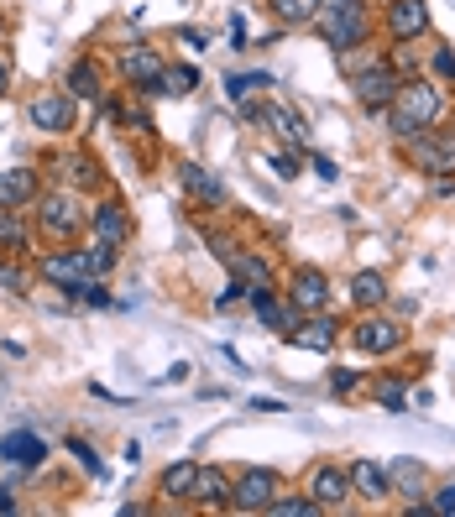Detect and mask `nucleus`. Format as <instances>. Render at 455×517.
Instances as JSON below:
<instances>
[{"mask_svg": "<svg viewBox=\"0 0 455 517\" xmlns=\"http://www.w3.org/2000/svg\"><path fill=\"white\" fill-rule=\"evenodd\" d=\"M382 121H388L393 141L403 147L408 136H419L429 126H440L445 121V89L429 79V74H414V79H403L398 94H393V105L382 110Z\"/></svg>", "mask_w": 455, "mask_h": 517, "instance_id": "f257e3e1", "label": "nucleus"}, {"mask_svg": "<svg viewBox=\"0 0 455 517\" xmlns=\"http://www.w3.org/2000/svg\"><path fill=\"white\" fill-rule=\"evenodd\" d=\"M32 220H37V230L48 235V241H58V246H74L79 235L89 230V209H84V194L79 188H42V194L32 199Z\"/></svg>", "mask_w": 455, "mask_h": 517, "instance_id": "f03ea898", "label": "nucleus"}, {"mask_svg": "<svg viewBox=\"0 0 455 517\" xmlns=\"http://www.w3.org/2000/svg\"><path fill=\"white\" fill-rule=\"evenodd\" d=\"M403 157H408V168L424 173V178H455V126H429L419 136H408L403 141Z\"/></svg>", "mask_w": 455, "mask_h": 517, "instance_id": "7ed1b4c3", "label": "nucleus"}, {"mask_svg": "<svg viewBox=\"0 0 455 517\" xmlns=\"http://www.w3.org/2000/svg\"><path fill=\"white\" fill-rule=\"evenodd\" d=\"M346 335H351V345L361 350V356H377V361L382 356H398V350L408 345V329L398 319H388L382 309H361Z\"/></svg>", "mask_w": 455, "mask_h": 517, "instance_id": "20e7f679", "label": "nucleus"}, {"mask_svg": "<svg viewBox=\"0 0 455 517\" xmlns=\"http://www.w3.org/2000/svg\"><path fill=\"white\" fill-rule=\"evenodd\" d=\"M37 277L48 282V288L68 293V298H84V288H89V282H100L95 272H89V262H84V251H79V246L42 251V256H37Z\"/></svg>", "mask_w": 455, "mask_h": 517, "instance_id": "39448f33", "label": "nucleus"}, {"mask_svg": "<svg viewBox=\"0 0 455 517\" xmlns=\"http://www.w3.org/2000/svg\"><path fill=\"white\" fill-rule=\"evenodd\" d=\"M215 256L225 267H231V282H241V293L246 298H262V293H278V272H272V262L262 251H241V246H231V241H220L215 246Z\"/></svg>", "mask_w": 455, "mask_h": 517, "instance_id": "423d86ee", "label": "nucleus"}, {"mask_svg": "<svg viewBox=\"0 0 455 517\" xmlns=\"http://www.w3.org/2000/svg\"><path fill=\"white\" fill-rule=\"evenodd\" d=\"M314 21H320L330 53H356V47L372 42V11H367V0H361V6H346V11H330V16H314Z\"/></svg>", "mask_w": 455, "mask_h": 517, "instance_id": "0eeeda50", "label": "nucleus"}, {"mask_svg": "<svg viewBox=\"0 0 455 517\" xmlns=\"http://www.w3.org/2000/svg\"><path fill=\"white\" fill-rule=\"evenodd\" d=\"M283 298L293 303V309H299V319H304V314H325L330 303H335V282H330V272H325V267L304 262V267H293Z\"/></svg>", "mask_w": 455, "mask_h": 517, "instance_id": "6e6552de", "label": "nucleus"}, {"mask_svg": "<svg viewBox=\"0 0 455 517\" xmlns=\"http://www.w3.org/2000/svg\"><path fill=\"white\" fill-rule=\"evenodd\" d=\"M27 121L42 131V136H68L79 126V100L68 89H48V94H32L27 100Z\"/></svg>", "mask_w": 455, "mask_h": 517, "instance_id": "1a4fd4ad", "label": "nucleus"}, {"mask_svg": "<svg viewBox=\"0 0 455 517\" xmlns=\"http://www.w3.org/2000/svg\"><path fill=\"white\" fill-rule=\"evenodd\" d=\"M398 74L388 68V58H377V63H367V68H356L351 74V94H356V105L367 110V115H382L393 105V94H398Z\"/></svg>", "mask_w": 455, "mask_h": 517, "instance_id": "9d476101", "label": "nucleus"}, {"mask_svg": "<svg viewBox=\"0 0 455 517\" xmlns=\"http://www.w3.org/2000/svg\"><path fill=\"white\" fill-rule=\"evenodd\" d=\"M278 491H283V476H278V470H267V465L241 470V476L231 481V507H225V512H267Z\"/></svg>", "mask_w": 455, "mask_h": 517, "instance_id": "9b49d317", "label": "nucleus"}, {"mask_svg": "<svg viewBox=\"0 0 455 517\" xmlns=\"http://www.w3.org/2000/svg\"><path fill=\"white\" fill-rule=\"evenodd\" d=\"M304 491H309V502L320 507V512H340V507L351 502V476H346V465H335V460H314V465H309Z\"/></svg>", "mask_w": 455, "mask_h": 517, "instance_id": "f8f14e48", "label": "nucleus"}, {"mask_svg": "<svg viewBox=\"0 0 455 517\" xmlns=\"http://www.w3.org/2000/svg\"><path fill=\"white\" fill-rule=\"evenodd\" d=\"M53 178L63 188H79V194H95V188L105 183V168H100V157L89 152V147H68L53 157Z\"/></svg>", "mask_w": 455, "mask_h": 517, "instance_id": "ddd939ff", "label": "nucleus"}, {"mask_svg": "<svg viewBox=\"0 0 455 517\" xmlns=\"http://www.w3.org/2000/svg\"><path fill=\"white\" fill-rule=\"evenodd\" d=\"M382 32H388V42L429 37V0H388V11H382Z\"/></svg>", "mask_w": 455, "mask_h": 517, "instance_id": "4468645a", "label": "nucleus"}, {"mask_svg": "<svg viewBox=\"0 0 455 517\" xmlns=\"http://www.w3.org/2000/svg\"><path fill=\"white\" fill-rule=\"evenodd\" d=\"M168 68V58L157 53V47H147V42H131V47H121V58H116V74H121V84H131V89H147L157 74Z\"/></svg>", "mask_w": 455, "mask_h": 517, "instance_id": "2eb2a0df", "label": "nucleus"}, {"mask_svg": "<svg viewBox=\"0 0 455 517\" xmlns=\"http://www.w3.org/2000/svg\"><path fill=\"white\" fill-rule=\"evenodd\" d=\"M346 476H351V497H356V502H367V507H382V502L393 497L388 465H377V460H351V465H346Z\"/></svg>", "mask_w": 455, "mask_h": 517, "instance_id": "dca6fc26", "label": "nucleus"}, {"mask_svg": "<svg viewBox=\"0 0 455 517\" xmlns=\"http://www.w3.org/2000/svg\"><path fill=\"white\" fill-rule=\"evenodd\" d=\"M340 319H330V309L325 314H304L299 324H293V335H288V345H299V350H314V356H330L335 350V340H340Z\"/></svg>", "mask_w": 455, "mask_h": 517, "instance_id": "f3484780", "label": "nucleus"}, {"mask_svg": "<svg viewBox=\"0 0 455 517\" xmlns=\"http://www.w3.org/2000/svg\"><path fill=\"white\" fill-rule=\"evenodd\" d=\"M89 235H95V241H110V246H126V235H131L126 199H100L89 209Z\"/></svg>", "mask_w": 455, "mask_h": 517, "instance_id": "a211bd4d", "label": "nucleus"}, {"mask_svg": "<svg viewBox=\"0 0 455 517\" xmlns=\"http://www.w3.org/2000/svg\"><path fill=\"white\" fill-rule=\"evenodd\" d=\"M178 183H184V194H189V204H199V209H220L225 204V188H220V178L215 173H204L199 162H178Z\"/></svg>", "mask_w": 455, "mask_h": 517, "instance_id": "6ab92c4d", "label": "nucleus"}, {"mask_svg": "<svg viewBox=\"0 0 455 517\" xmlns=\"http://www.w3.org/2000/svg\"><path fill=\"white\" fill-rule=\"evenodd\" d=\"M0 460L6 465H21V470H32L48 460V439L32 434V429H11V434H0Z\"/></svg>", "mask_w": 455, "mask_h": 517, "instance_id": "aec40b11", "label": "nucleus"}, {"mask_svg": "<svg viewBox=\"0 0 455 517\" xmlns=\"http://www.w3.org/2000/svg\"><path fill=\"white\" fill-rule=\"evenodd\" d=\"M42 194V173L37 168H6L0 173V209H32Z\"/></svg>", "mask_w": 455, "mask_h": 517, "instance_id": "412c9836", "label": "nucleus"}, {"mask_svg": "<svg viewBox=\"0 0 455 517\" xmlns=\"http://www.w3.org/2000/svg\"><path fill=\"white\" fill-rule=\"evenodd\" d=\"M189 502H194V507H215V512H220V507H231V476H225L220 465H199Z\"/></svg>", "mask_w": 455, "mask_h": 517, "instance_id": "4be33fe9", "label": "nucleus"}, {"mask_svg": "<svg viewBox=\"0 0 455 517\" xmlns=\"http://www.w3.org/2000/svg\"><path fill=\"white\" fill-rule=\"evenodd\" d=\"M252 314H257V324H262V329H278L283 340L293 335V324H299V309H293V303L283 298V288H278V293L252 298Z\"/></svg>", "mask_w": 455, "mask_h": 517, "instance_id": "5701e85b", "label": "nucleus"}, {"mask_svg": "<svg viewBox=\"0 0 455 517\" xmlns=\"http://www.w3.org/2000/svg\"><path fill=\"white\" fill-rule=\"evenodd\" d=\"M408 387H414L408 371H382V376H372V403L382 413H408Z\"/></svg>", "mask_w": 455, "mask_h": 517, "instance_id": "b1692460", "label": "nucleus"}, {"mask_svg": "<svg viewBox=\"0 0 455 517\" xmlns=\"http://www.w3.org/2000/svg\"><path fill=\"white\" fill-rule=\"evenodd\" d=\"M388 481H393V497H429V470L414 460V455H398L393 465H388Z\"/></svg>", "mask_w": 455, "mask_h": 517, "instance_id": "393cba45", "label": "nucleus"}, {"mask_svg": "<svg viewBox=\"0 0 455 517\" xmlns=\"http://www.w3.org/2000/svg\"><path fill=\"white\" fill-rule=\"evenodd\" d=\"M388 293H393V282H388V272H377V267H367V272L351 277V303H356V314H361V309H382V303H388Z\"/></svg>", "mask_w": 455, "mask_h": 517, "instance_id": "a878e982", "label": "nucleus"}, {"mask_svg": "<svg viewBox=\"0 0 455 517\" xmlns=\"http://www.w3.org/2000/svg\"><path fill=\"white\" fill-rule=\"evenodd\" d=\"M32 251V220L21 209H0V256H27Z\"/></svg>", "mask_w": 455, "mask_h": 517, "instance_id": "bb28decb", "label": "nucleus"}, {"mask_svg": "<svg viewBox=\"0 0 455 517\" xmlns=\"http://www.w3.org/2000/svg\"><path fill=\"white\" fill-rule=\"evenodd\" d=\"M68 94L84 100V105H100L105 84H100V63L95 58H74V63H68Z\"/></svg>", "mask_w": 455, "mask_h": 517, "instance_id": "cd10ccee", "label": "nucleus"}, {"mask_svg": "<svg viewBox=\"0 0 455 517\" xmlns=\"http://www.w3.org/2000/svg\"><path fill=\"white\" fill-rule=\"evenodd\" d=\"M194 89H199V68H189V63H168L163 74L147 84V94H168V100H184Z\"/></svg>", "mask_w": 455, "mask_h": 517, "instance_id": "c85d7f7f", "label": "nucleus"}, {"mask_svg": "<svg viewBox=\"0 0 455 517\" xmlns=\"http://www.w3.org/2000/svg\"><path fill=\"white\" fill-rule=\"evenodd\" d=\"M194 476H199V465H194V460H173V465L163 470V476H157V491H163L168 502H189Z\"/></svg>", "mask_w": 455, "mask_h": 517, "instance_id": "c756f323", "label": "nucleus"}, {"mask_svg": "<svg viewBox=\"0 0 455 517\" xmlns=\"http://www.w3.org/2000/svg\"><path fill=\"white\" fill-rule=\"evenodd\" d=\"M267 126L278 131L288 147H304V141H309V121L293 105H267Z\"/></svg>", "mask_w": 455, "mask_h": 517, "instance_id": "7c9ffc66", "label": "nucleus"}, {"mask_svg": "<svg viewBox=\"0 0 455 517\" xmlns=\"http://www.w3.org/2000/svg\"><path fill=\"white\" fill-rule=\"evenodd\" d=\"M267 11L278 27H304V21L320 16V0H267Z\"/></svg>", "mask_w": 455, "mask_h": 517, "instance_id": "2f4dec72", "label": "nucleus"}, {"mask_svg": "<svg viewBox=\"0 0 455 517\" xmlns=\"http://www.w3.org/2000/svg\"><path fill=\"white\" fill-rule=\"evenodd\" d=\"M79 251H84V262H89V272H95V277H110V272L121 267V246H110V241H89Z\"/></svg>", "mask_w": 455, "mask_h": 517, "instance_id": "473e14b6", "label": "nucleus"}, {"mask_svg": "<svg viewBox=\"0 0 455 517\" xmlns=\"http://www.w3.org/2000/svg\"><path fill=\"white\" fill-rule=\"evenodd\" d=\"M429 79H435L440 89H455V47L450 42H440L435 53H429V68H424Z\"/></svg>", "mask_w": 455, "mask_h": 517, "instance_id": "72a5a7b5", "label": "nucleus"}, {"mask_svg": "<svg viewBox=\"0 0 455 517\" xmlns=\"http://www.w3.org/2000/svg\"><path fill=\"white\" fill-rule=\"evenodd\" d=\"M388 68H393L398 79H414V74H419V42H393Z\"/></svg>", "mask_w": 455, "mask_h": 517, "instance_id": "f704fd0d", "label": "nucleus"}, {"mask_svg": "<svg viewBox=\"0 0 455 517\" xmlns=\"http://www.w3.org/2000/svg\"><path fill=\"white\" fill-rule=\"evenodd\" d=\"M361 387H367V371H356V366H335L330 371V392L335 397H356Z\"/></svg>", "mask_w": 455, "mask_h": 517, "instance_id": "c9c22d12", "label": "nucleus"}, {"mask_svg": "<svg viewBox=\"0 0 455 517\" xmlns=\"http://www.w3.org/2000/svg\"><path fill=\"white\" fill-rule=\"evenodd\" d=\"M267 512H272V517H314L320 507L309 502V491H304V497H283V491H278V497H272V507H267Z\"/></svg>", "mask_w": 455, "mask_h": 517, "instance_id": "e433bc0d", "label": "nucleus"}, {"mask_svg": "<svg viewBox=\"0 0 455 517\" xmlns=\"http://www.w3.org/2000/svg\"><path fill=\"white\" fill-rule=\"evenodd\" d=\"M27 282H32V272L16 267V256H0V288H6V293H27Z\"/></svg>", "mask_w": 455, "mask_h": 517, "instance_id": "4c0bfd02", "label": "nucleus"}, {"mask_svg": "<svg viewBox=\"0 0 455 517\" xmlns=\"http://www.w3.org/2000/svg\"><path fill=\"white\" fill-rule=\"evenodd\" d=\"M267 162H272V178H283V183H293V178L304 173V157H299V147H293V152H272Z\"/></svg>", "mask_w": 455, "mask_h": 517, "instance_id": "58836bf2", "label": "nucleus"}, {"mask_svg": "<svg viewBox=\"0 0 455 517\" xmlns=\"http://www.w3.org/2000/svg\"><path fill=\"white\" fill-rule=\"evenodd\" d=\"M68 455H74L84 470H89V476H105V465H100V455L95 450H89V444L84 439H68Z\"/></svg>", "mask_w": 455, "mask_h": 517, "instance_id": "ea45409f", "label": "nucleus"}, {"mask_svg": "<svg viewBox=\"0 0 455 517\" xmlns=\"http://www.w3.org/2000/svg\"><path fill=\"white\" fill-rule=\"evenodd\" d=\"M429 507H435V517H450L455 512V481H445L440 491H429Z\"/></svg>", "mask_w": 455, "mask_h": 517, "instance_id": "a19ab883", "label": "nucleus"}, {"mask_svg": "<svg viewBox=\"0 0 455 517\" xmlns=\"http://www.w3.org/2000/svg\"><path fill=\"white\" fill-rule=\"evenodd\" d=\"M225 94H231V100L241 105L246 94H252V74H225Z\"/></svg>", "mask_w": 455, "mask_h": 517, "instance_id": "79ce46f5", "label": "nucleus"}, {"mask_svg": "<svg viewBox=\"0 0 455 517\" xmlns=\"http://www.w3.org/2000/svg\"><path fill=\"white\" fill-rule=\"evenodd\" d=\"M84 303H89V309H116V298H110L100 282H89V288H84Z\"/></svg>", "mask_w": 455, "mask_h": 517, "instance_id": "37998d69", "label": "nucleus"}, {"mask_svg": "<svg viewBox=\"0 0 455 517\" xmlns=\"http://www.w3.org/2000/svg\"><path fill=\"white\" fill-rule=\"evenodd\" d=\"M241 121H246V126H267V105H257V100H241Z\"/></svg>", "mask_w": 455, "mask_h": 517, "instance_id": "c03bdc74", "label": "nucleus"}, {"mask_svg": "<svg viewBox=\"0 0 455 517\" xmlns=\"http://www.w3.org/2000/svg\"><path fill=\"white\" fill-rule=\"evenodd\" d=\"M309 162H314V173H320L325 183H335V178H340V168H335V157H325V152H314Z\"/></svg>", "mask_w": 455, "mask_h": 517, "instance_id": "a18cd8bd", "label": "nucleus"}, {"mask_svg": "<svg viewBox=\"0 0 455 517\" xmlns=\"http://www.w3.org/2000/svg\"><path fill=\"white\" fill-rule=\"evenodd\" d=\"M241 298H246V293H241V282H231V288H225V293L215 298V309H236Z\"/></svg>", "mask_w": 455, "mask_h": 517, "instance_id": "49530a36", "label": "nucleus"}, {"mask_svg": "<svg viewBox=\"0 0 455 517\" xmlns=\"http://www.w3.org/2000/svg\"><path fill=\"white\" fill-rule=\"evenodd\" d=\"M252 413H288L278 397H252Z\"/></svg>", "mask_w": 455, "mask_h": 517, "instance_id": "de8ad7c7", "label": "nucleus"}, {"mask_svg": "<svg viewBox=\"0 0 455 517\" xmlns=\"http://www.w3.org/2000/svg\"><path fill=\"white\" fill-rule=\"evenodd\" d=\"M346 6H361V0H320V16H330V11H346Z\"/></svg>", "mask_w": 455, "mask_h": 517, "instance_id": "09e8293b", "label": "nucleus"}, {"mask_svg": "<svg viewBox=\"0 0 455 517\" xmlns=\"http://www.w3.org/2000/svg\"><path fill=\"white\" fill-rule=\"evenodd\" d=\"M231 42L246 47V21H241V16H231Z\"/></svg>", "mask_w": 455, "mask_h": 517, "instance_id": "8fccbe9b", "label": "nucleus"}, {"mask_svg": "<svg viewBox=\"0 0 455 517\" xmlns=\"http://www.w3.org/2000/svg\"><path fill=\"white\" fill-rule=\"evenodd\" d=\"M6 89H11V63L0 58V94H6Z\"/></svg>", "mask_w": 455, "mask_h": 517, "instance_id": "3c124183", "label": "nucleus"}, {"mask_svg": "<svg viewBox=\"0 0 455 517\" xmlns=\"http://www.w3.org/2000/svg\"><path fill=\"white\" fill-rule=\"evenodd\" d=\"M0 512H16V497H11V491H0Z\"/></svg>", "mask_w": 455, "mask_h": 517, "instance_id": "603ef678", "label": "nucleus"}, {"mask_svg": "<svg viewBox=\"0 0 455 517\" xmlns=\"http://www.w3.org/2000/svg\"><path fill=\"white\" fill-rule=\"evenodd\" d=\"M0 37H6V16H0Z\"/></svg>", "mask_w": 455, "mask_h": 517, "instance_id": "864d4df0", "label": "nucleus"}]
</instances>
